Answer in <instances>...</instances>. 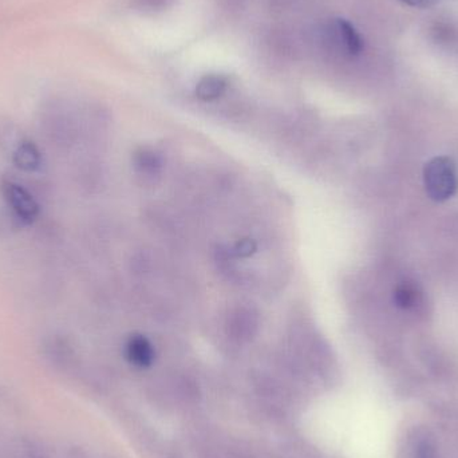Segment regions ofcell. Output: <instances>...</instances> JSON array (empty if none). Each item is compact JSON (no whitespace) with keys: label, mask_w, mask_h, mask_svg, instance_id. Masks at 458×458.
I'll return each instance as SVG.
<instances>
[{"label":"cell","mask_w":458,"mask_h":458,"mask_svg":"<svg viewBox=\"0 0 458 458\" xmlns=\"http://www.w3.org/2000/svg\"><path fill=\"white\" fill-rule=\"evenodd\" d=\"M425 187L436 201H445L456 192L457 179L454 163L448 157H436L425 168Z\"/></svg>","instance_id":"cell-1"},{"label":"cell","mask_w":458,"mask_h":458,"mask_svg":"<svg viewBox=\"0 0 458 458\" xmlns=\"http://www.w3.org/2000/svg\"><path fill=\"white\" fill-rule=\"evenodd\" d=\"M0 195L21 225H30L39 217L40 207L34 196L13 180H0Z\"/></svg>","instance_id":"cell-2"},{"label":"cell","mask_w":458,"mask_h":458,"mask_svg":"<svg viewBox=\"0 0 458 458\" xmlns=\"http://www.w3.org/2000/svg\"><path fill=\"white\" fill-rule=\"evenodd\" d=\"M11 161L21 172L32 174L42 166V153L31 140L21 139L11 150Z\"/></svg>","instance_id":"cell-3"},{"label":"cell","mask_w":458,"mask_h":458,"mask_svg":"<svg viewBox=\"0 0 458 458\" xmlns=\"http://www.w3.org/2000/svg\"><path fill=\"white\" fill-rule=\"evenodd\" d=\"M335 31L338 34L341 45L344 46V50L350 55H358L362 53L363 40L360 35L358 34L357 30L352 27V23L344 21V19H336Z\"/></svg>","instance_id":"cell-4"},{"label":"cell","mask_w":458,"mask_h":458,"mask_svg":"<svg viewBox=\"0 0 458 458\" xmlns=\"http://www.w3.org/2000/svg\"><path fill=\"white\" fill-rule=\"evenodd\" d=\"M227 78L219 74H209L201 78L200 82L198 83L196 88V96L203 101H214L219 98L225 89H227Z\"/></svg>","instance_id":"cell-5"},{"label":"cell","mask_w":458,"mask_h":458,"mask_svg":"<svg viewBox=\"0 0 458 458\" xmlns=\"http://www.w3.org/2000/svg\"><path fill=\"white\" fill-rule=\"evenodd\" d=\"M126 354H128L131 362L141 366V368L149 366L153 358H155L152 344L142 336H134L129 341L128 346H126Z\"/></svg>","instance_id":"cell-6"},{"label":"cell","mask_w":458,"mask_h":458,"mask_svg":"<svg viewBox=\"0 0 458 458\" xmlns=\"http://www.w3.org/2000/svg\"><path fill=\"white\" fill-rule=\"evenodd\" d=\"M419 291H417L416 285L411 283H403L400 287L395 290L394 301L395 304L401 309H411L416 306L419 301Z\"/></svg>","instance_id":"cell-7"},{"label":"cell","mask_w":458,"mask_h":458,"mask_svg":"<svg viewBox=\"0 0 458 458\" xmlns=\"http://www.w3.org/2000/svg\"><path fill=\"white\" fill-rule=\"evenodd\" d=\"M137 166L141 169L144 174H156L160 169V158L156 156V153L149 152V150H142L137 156Z\"/></svg>","instance_id":"cell-8"},{"label":"cell","mask_w":458,"mask_h":458,"mask_svg":"<svg viewBox=\"0 0 458 458\" xmlns=\"http://www.w3.org/2000/svg\"><path fill=\"white\" fill-rule=\"evenodd\" d=\"M401 2L405 3L406 5H411V7L428 8L435 5L438 0H401Z\"/></svg>","instance_id":"cell-9"}]
</instances>
